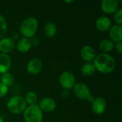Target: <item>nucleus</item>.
Here are the masks:
<instances>
[{
	"label": "nucleus",
	"instance_id": "aec40b11",
	"mask_svg": "<svg viewBox=\"0 0 122 122\" xmlns=\"http://www.w3.org/2000/svg\"><path fill=\"white\" fill-rule=\"evenodd\" d=\"M24 99L26 102V105L28 104L29 106H33V105L36 104L37 100H38V96L36 93H35L34 92L29 91L26 93Z\"/></svg>",
	"mask_w": 122,
	"mask_h": 122
},
{
	"label": "nucleus",
	"instance_id": "f3484780",
	"mask_svg": "<svg viewBox=\"0 0 122 122\" xmlns=\"http://www.w3.org/2000/svg\"><path fill=\"white\" fill-rule=\"evenodd\" d=\"M114 48V44L112 41L109 39L102 40L99 44V49L104 54H107L113 50Z\"/></svg>",
	"mask_w": 122,
	"mask_h": 122
},
{
	"label": "nucleus",
	"instance_id": "39448f33",
	"mask_svg": "<svg viewBox=\"0 0 122 122\" xmlns=\"http://www.w3.org/2000/svg\"><path fill=\"white\" fill-rule=\"evenodd\" d=\"M59 81L64 89L70 90L73 89L74 86L75 85L76 79L71 72L66 71L60 74Z\"/></svg>",
	"mask_w": 122,
	"mask_h": 122
},
{
	"label": "nucleus",
	"instance_id": "4468645a",
	"mask_svg": "<svg viewBox=\"0 0 122 122\" xmlns=\"http://www.w3.org/2000/svg\"><path fill=\"white\" fill-rule=\"evenodd\" d=\"M95 26L100 31H107L112 27V21L107 16H101L96 20Z\"/></svg>",
	"mask_w": 122,
	"mask_h": 122
},
{
	"label": "nucleus",
	"instance_id": "9d476101",
	"mask_svg": "<svg viewBox=\"0 0 122 122\" xmlns=\"http://www.w3.org/2000/svg\"><path fill=\"white\" fill-rule=\"evenodd\" d=\"M119 6L117 0H103L101 3V9L105 14H114Z\"/></svg>",
	"mask_w": 122,
	"mask_h": 122
},
{
	"label": "nucleus",
	"instance_id": "1a4fd4ad",
	"mask_svg": "<svg viewBox=\"0 0 122 122\" xmlns=\"http://www.w3.org/2000/svg\"><path fill=\"white\" fill-rule=\"evenodd\" d=\"M38 106L42 112H51L55 110L56 107V103L52 98L44 97L40 100Z\"/></svg>",
	"mask_w": 122,
	"mask_h": 122
},
{
	"label": "nucleus",
	"instance_id": "4be33fe9",
	"mask_svg": "<svg viewBox=\"0 0 122 122\" xmlns=\"http://www.w3.org/2000/svg\"><path fill=\"white\" fill-rule=\"evenodd\" d=\"M7 31V24L3 16L0 15V39L4 38Z\"/></svg>",
	"mask_w": 122,
	"mask_h": 122
},
{
	"label": "nucleus",
	"instance_id": "2eb2a0df",
	"mask_svg": "<svg viewBox=\"0 0 122 122\" xmlns=\"http://www.w3.org/2000/svg\"><path fill=\"white\" fill-rule=\"evenodd\" d=\"M11 66V59L8 54H0V74L9 72Z\"/></svg>",
	"mask_w": 122,
	"mask_h": 122
},
{
	"label": "nucleus",
	"instance_id": "9b49d317",
	"mask_svg": "<svg viewBox=\"0 0 122 122\" xmlns=\"http://www.w3.org/2000/svg\"><path fill=\"white\" fill-rule=\"evenodd\" d=\"M15 47V43L10 37H4L0 39V51L1 54H8Z\"/></svg>",
	"mask_w": 122,
	"mask_h": 122
},
{
	"label": "nucleus",
	"instance_id": "393cba45",
	"mask_svg": "<svg viewBox=\"0 0 122 122\" xmlns=\"http://www.w3.org/2000/svg\"><path fill=\"white\" fill-rule=\"evenodd\" d=\"M29 41H30V42H31V46H38L39 44V39L38 38V37H36V36H34V37H32V38H31L30 39H29Z\"/></svg>",
	"mask_w": 122,
	"mask_h": 122
},
{
	"label": "nucleus",
	"instance_id": "a211bd4d",
	"mask_svg": "<svg viewBox=\"0 0 122 122\" xmlns=\"http://www.w3.org/2000/svg\"><path fill=\"white\" fill-rule=\"evenodd\" d=\"M57 31V28L56 24L54 22L49 21L47 22L44 27V32L46 36L49 38H51L54 36L56 34Z\"/></svg>",
	"mask_w": 122,
	"mask_h": 122
},
{
	"label": "nucleus",
	"instance_id": "cd10ccee",
	"mask_svg": "<svg viewBox=\"0 0 122 122\" xmlns=\"http://www.w3.org/2000/svg\"><path fill=\"white\" fill-rule=\"evenodd\" d=\"M65 3H72L74 2V1H64Z\"/></svg>",
	"mask_w": 122,
	"mask_h": 122
},
{
	"label": "nucleus",
	"instance_id": "f257e3e1",
	"mask_svg": "<svg viewBox=\"0 0 122 122\" xmlns=\"http://www.w3.org/2000/svg\"><path fill=\"white\" fill-rule=\"evenodd\" d=\"M95 69L102 74H109L112 72L116 66L114 59L109 54H100L96 56L94 63Z\"/></svg>",
	"mask_w": 122,
	"mask_h": 122
},
{
	"label": "nucleus",
	"instance_id": "6e6552de",
	"mask_svg": "<svg viewBox=\"0 0 122 122\" xmlns=\"http://www.w3.org/2000/svg\"><path fill=\"white\" fill-rule=\"evenodd\" d=\"M92 109L95 114L102 115L107 109V102L102 97H96L92 103Z\"/></svg>",
	"mask_w": 122,
	"mask_h": 122
},
{
	"label": "nucleus",
	"instance_id": "f8f14e48",
	"mask_svg": "<svg viewBox=\"0 0 122 122\" xmlns=\"http://www.w3.org/2000/svg\"><path fill=\"white\" fill-rule=\"evenodd\" d=\"M80 55H81V59L84 61L92 62V61L94 60L97 56V54H96V51L94 50L93 47L89 45H86L81 49L80 51Z\"/></svg>",
	"mask_w": 122,
	"mask_h": 122
},
{
	"label": "nucleus",
	"instance_id": "f03ea898",
	"mask_svg": "<svg viewBox=\"0 0 122 122\" xmlns=\"http://www.w3.org/2000/svg\"><path fill=\"white\" fill-rule=\"evenodd\" d=\"M38 29V21L33 16L27 17L21 24L19 27L20 34L24 38L31 39L34 37Z\"/></svg>",
	"mask_w": 122,
	"mask_h": 122
},
{
	"label": "nucleus",
	"instance_id": "c85d7f7f",
	"mask_svg": "<svg viewBox=\"0 0 122 122\" xmlns=\"http://www.w3.org/2000/svg\"><path fill=\"white\" fill-rule=\"evenodd\" d=\"M0 122H4V120H3V119L0 117Z\"/></svg>",
	"mask_w": 122,
	"mask_h": 122
},
{
	"label": "nucleus",
	"instance_id": "5701e85b",
	"mask_svg": "<svg viewBox=\"0 0 122 122\" xmlns=\"http://www.w3.org/2000/svg\"><path fill=\"white\" fill-rule=\"evenodd\" d=\"M114 20L117 23L116 24L122 25V9H118L114 13Z\"/></svg>",
	"mask_w": 122,
	"mask_h": 122
},
{
	"label": "nucleus",
	"instance_id": "412c9836",
	"mask_svg": "<svg viewBox=\"0 0 122 122\" xmlns=\"http://www.w3.org/2000/svg\"><path fill=\"white\" fill-rule=\"evenodd\" d=\"M14 78L12 76V74L9 72L2 74L0 76V82L6 85L7 87L11 86L14 84Z\"/></svg>",
	"mask_w": 122,
	"mask_h": 122
},
{
	"label": "nucleus",
	"instance_id": "7ed1b4c3",
	"mask_svg": "<svg viewBox=\"0 0 122 122\" xmlns=\"http://www.w3.org/2000/svg\"><path fill=\"white\" fill-rule=\"evenodd\" d=\"M26 104L23 97L16 95L12 97L7 102V109L14 114H20L24 112Z\"/></svg>",
	"mask_w": 122,
	"mask_h": 122
},
{
	"label": "nucleus",
	"instance_id": "423d86ee",
	"mask_svg": "<svg viewBox=\"0 0 122 122\" xmlns=\"http://www.w3.org/2000/svg\"><path fill=\"white\" fill-rule=\"evenodd\" d=\"M73 92L76 97L83 100H86L92 94L88 86L84 83L75 84L73 87Z\"/></svg>",
	"mask_w": 122,
	"mask_h": 122
},
{
	"label": "nucleus",
	"instance_id": "a878e982",
	"mask_svg": "<svg viewBox=\"0 0 122 122\" xmlns=\"http://www.w3.org/2000/svg\"><path fill=\"white\" fill-rule=\"evenodd\" d=\"M114 48L117 51V52L119 54H122V42H117L116 44H114Z\"/></svg>",
	"mask_w": 122,
	"mask_h": 122
},
{
	"label": "nucleus",
	"instance_id": "20e7f679",
	"mask_svg": "<svg viewBox=\"0 0 122 122\" xmlns=\"http://www.w3.org/2000/svg\"><path fill=\"white\" fill-rule=\"evenodd\" d=\"M23 117L26 122H41L43 113L37 104L29 106L23 112Z\"/></svg>",
	"mask_w": 122,
	"mask_h": 122
},
{
	"label": "nucleus",
	"instance_id": "0eeeda50",
	"mask_svg": "<svg viewBox=\"0 0 122 122\" xmlns=\"http://www.w3.org/2000/svg\"><path fill=\"white\" fill-rule=\"evenodd\" d=\"M43 68V64L42 61L37 58H33L31 59L27 64L26 66V70L28 73L32 75H36L39 74Z\"/></svg>",
	"mask_w": 122,
	"mask_h": 122
},
{
	"label": "nucleus",
	"instance_id": "b1692460",
	"mask_svg": "<svg viewBox=\"0 0 122 122\" xmlns=\"http://www.w3.org/2000/svg\"><path fill=\"white\" fill-rule=\"evenodd\" d=\"M9 91V87H7L6 85L0 82V98L5 97Z\"/></svg>",
	"mask_w": 122,
	"mask_h": 122
},
{
	"label": "nucleus",
	"instance_id": "ddd939ff",
	"mask_svg": "<svg viewBox=\"0 0 122 122\" xmlns=\"http://www.w3.org/2000/svg\"><path fill=\"white\" fill-rule=\"evenodd\" d=\"M109 36L110 40L113 42H120L122 41V26L115 24L112 26L109 30Z\"/></svg>",
	"mask_w": 122,
	"mask_h": 122
},
{
	"label": "nucleus",
	"instance_id": "dca6fc26",
	"mask_svg": "<svg viewBox=\"0 0 122 122\" xmlns=\"http://www.w3.org/2000/svg\"><path fill=\"white\" fill-rule=\"evenodd\" d=\"M16 49L19 52L24 54L27 53L31 48V44L29 39L21 38L18 40L16 43Z\"/></svg>",
	"mask_w": 122,
	"mask_h": 122
},
{
	"label": "nucleus",
	"instance_id": "6ab92c4d",
	"mask_svg": "<svg viewBox=\"0 0 122 122\" xmlns=\"http://www.w3.org/2000/svg\"><path fill=\"white\" fill-rule=\"evenodd\" d=\"M95 71V67L92 62H86L81 67V73L85 76H91L94 74Z\"/></svg>",
	"mask_w": 122,
	"mask_h": 122
},
{
	"label": "nucleus",
	"instance_id": "bb28decb",
	"mask_svg": "<svg viewBox=\"0 0 122 122\" xmlns=\"http://www.w3.org/2000/svg\"><path fill=\"white\" fill-rule=\"evenodd\" d=\"M62 97L64 98H68L69 96V90H66V89H64L61 94Z\"/></svg>",
	"mask_w": 122,
	"mask_h": 122
}]
</instances>
